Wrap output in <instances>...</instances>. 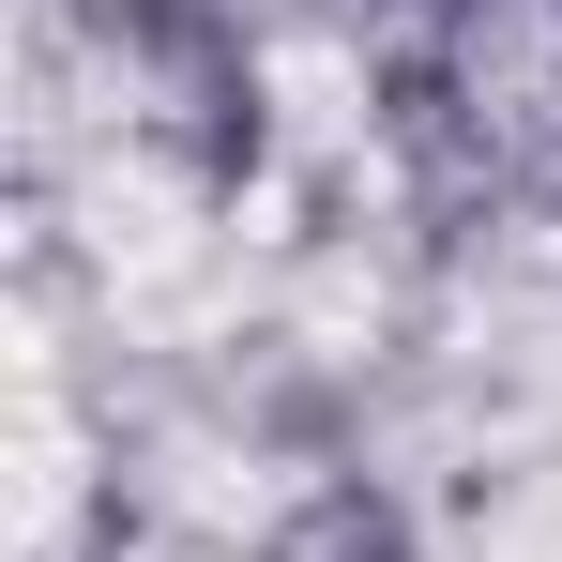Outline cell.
I'll use <instances>...</instances> for the list:
<instances>
[{
	"instance_id": "7a4b0ae2",
	"label": "cell",
	"mask_w": 562,
	"mask_h": 562,
	"mask_svg": "<svg viewBox=\"0 0 562 562\" xmlns=\"http://www.w3.org/2000/svg\"><path fill=\"white\" fill-rule=\"evenodd\" d=\"M228 562H426V502L395 471H366V457H319V471H289L274 502L244 517Z\"/></svg>"
},
{
	"instance_id": "277c9868",
	"label": "cell",
	"mask_w": 562,
	"mask_h": 562,
	"mask_svg": "<svg viewBox=\"0 0 562 562\" xmlns=\"http://www.w3.org/2000/svg\"><path fill=\"white\" fill-rule=\"evenodd\" d=\"M517 46H532V77H548V106H562V0H532V31H517Z\"/></svg>"
},
{
	"instance_id": "3957f363",
	"label": "cell",
	"mask_w": 562,
	"mask_h": 562,
	"mask_svg": "<svg viewBox=\"0 0 562 562\" xmlns=\"http://www.w3.org/2000/svg\"><path fill=\"white\" fill-rule=\"evenodd\" d=\"M319 15H335L366 61H395L411 92H426V77H486V61L532 31V0H319Z\"/></svg>"
},
{
	"instance_id": "6da1fadb",
	"label": "cell",
	"mask_w": 562,
	"mask_h": 562,
	"mask_svg": "<svg viewBox=\"0 0 562 562\" xmlns=\"http://www.w3.org/2000/svg\"><path fill=\"white\" fill-rule=\"evenodd\" d=\"M92 61L137 153H168L183 183H259L274 168V31L259 0H92Z\"/></svg>"
}]
</instances>
